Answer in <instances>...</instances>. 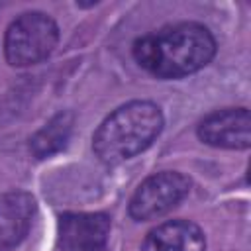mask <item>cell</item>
I'll return each mask as SVG.
<instances>
[{
	"mask_svg": "<svg viewBox=\"0 0 251 251\" xmlns=\"http://www.w3.org/2000/svg\"><path fill=\"white\" fill-rule=\"evenodd\" d=\"M141 69L157 78H182L204 69L216 55L212 31L198 22H180L141 35L131 47Z\"/></svg>",
	"mask_w": 251,
	"mask_h": 251,
	"instance_id": "cell-1",
	"label": "cell"
},
{
	"mask_svg": "<svg viewBox=\"0 0 251 251\" xmlns=\"http://www.w3.org/2000/svg\"><path fill=\"white\" fill-rule=\"evenodd\" d=\"M59 41L55 20L43 12H25L6 29L4 55L12 67H29L47 59Z\"/></svg>",
	"mask_w": 251,
	"mask_h": 251,
	"instance_id": "cell-3",
	"label": "cell"
},
{
	"mask_svg": "<svg viewBox=\"0 0 251 251\" xmlns=\"http://www.w3.org/2000/svg\"><path fill=\"white\" fill-rule=\"evenodd\" d=\"M190 192V178L178 171H161L147 176L133 192L127 212L135 222H149L176 208Z\"/></svg>",
	"mask_w": 251,
	"mask_h": 251,
	"instance_id": "cell-4",
	"label": "cell"
},
{
	"mask_svg": "<svg viewBox=\"0 0 251 251\" xmlns=\"http://www.w3.org/2000/svg\"><path fill=\"white\" fill-rule=\"evenodd\" d=\"M200 141L222 149L251 145V116L247 108H224L208 114L196 127Z\"/></svg>",
	"mask_w": 251,
	"mask_h": 251,
	"instance_id": "cell-5",
	"label": "cell"
},
{
	"mask_svg": "<svg viewBox=\"0 0 251 251\" xmlns=\"http://www.w3.org/2000/svg\"><path fill=\"white\" fill-rule=\"evenodd\" d=\"M37 204L29 192L0 194V251L16 249L29 233Z\"/></svg>",
	"mask_w": 251,
	"mask_h": 251,
	"instance_id": "cell-7",
	"label": "cell"
},
{
	"mask_svg": "<svg viewBox=\"0 0 251 251\" xmlns=\"http://www.w3.org/2000/svg\"><path fill=\"white\" fill-rule=\"evenodd\" d=\"M73 122H75V116L73 112H59L55 114L29 141V149L31 153L37 157V159H45V157H51L55 153H59L69 137H71V131H73Z\"/></svg>",
	"mask_w": 251,
	"mask_h": 251,
	"instance_id": "cell-9",
	"label": "cell"
},
{
	"mask_svg": "<svg viewBox=\"0 0 251 251\" xmlns=\"http://www.w3.org/2000/svg\"><path fill=\"white\" fill-rule=\"evenodd\" d=\"M165 118L151 100H131L116 108L92 135V149L106 165L124 163L145 151L163 131Z\"/></svg>",
	"mask_w": 251,
	"mask_h": 251,
	"instance_id": "cell-2",
	"label": "cell"
},
{
	"mask_svg": "<svg viewBox=\"0 0 251 251\" xmlns=\"http://www.w3.org/2000/svg\"><path fill=\"white\" fill-rule=\"evenodd\" d=\"M141 251H206V235L190 220H171L145 235Z\"/></svg>",
	"mask_w": 251,
	"mask_h": 251,
	"instance_id": "cell-8",
	"label": "cell"
},
{
	"mask_svg": "<svg viewBox=\"0 0 251 251\" xmlns=\"http://www.w3.org/2000/svg\"><path fill=\"white\" fill-rule=\"evenodd\" d=\"M110 235V216L104 212H71L59 220L63 251H104Z\"/></svg>",
	"mask_w": 251,
	"mask_h": 251,
	"instance_id": "cell-6",
	"label": "cell"
}]
</instances>
